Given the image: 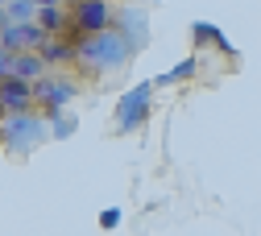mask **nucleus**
I'll use <instances>...</instances> for the list:
<instances>
[{
    "label": "nucleus",
    "instance_id": "obj_20",
    "mask_svg": "<svg viewBox=\"0 0 261 236\" xmlns=\"http://www.w3.org/2000/svg\"><path fill=\"white\" fill-rule=\"evenodd\" d=\"M0 5H5V0H0Z\"/></svg>",
    "mask_w": 261,
    "mask_h": 236
},
{
    "label": "nucleus",
    "instance_id": "obj_12",
    "mask_svg": "<svg viewBox=\"0 0 261 236\" xmlns=\"http://www.w3.org/2000/svg\"><path fill=\"white\" fill-rule=\"evenodd\" d=\"M13 75L25 79V83H38V79L46 75V66H42L38 54H17V58H13Z\"/></svg>",
    "mask_w": 261,
    "mask_h": 236
},
{
    "label": "nucleus",
    "instance_id": "obj_15",
    "mask_svg": "<svg viewBox=\"0 0 261 236\" xmlns=\"http://www.w3.org/2000/svg\"><path fill=\"white\" fill-rule=\"evenodd\" d=\"M100 228H104V232L120 228V207H104V212H100Z\"/></svg>",
    "mask_w": 261,
    "mask_h": 236
},
{
    "label": "nucleus",
    "instance_id": "obj_6",
    "mask_svg": "<svg viewBox=\"0 0 261 236\" xmlns=\"http://www.w3.org/2000/svg\"><path fill=\"white\" fill-rule=\"evenodd\" d=\"M0 108H5V116L34 112V83H25V79H17V75L0 79Z\"/></svg>",
    "mask_w": 261,
    "mask_h": 236
},
{
    "label": "nucleus",
    "instance_id": "obj_1",
    "mask_svg": "<svg viewBox=\"0 0 261 236\" xmlns=\"http://www.w3.org/2000/svg\"><path fill=\"white\" fill-rule=\"evenodd\" d=\"M128 58H133V50H128V42L116 29L91 33V38H75V66H83V75H91V79L116 75Z\"/></svg>",
    "mask_w": 261,
    "mask_h": 236
},
{
    "label": "nucleus",
    "instance_id": "obj_19",
    "mask_svg": "<svg viewBox=\"0 0 261 236\" xmlns=\"http://www.w3.org/2000/svg\"><path fill=\"white\" fill-rule=\"evenodd\" d=\"M0 120H5V108H0Z\"/></svg>",
    "mask_w": 261,
    "mask_h": 236
},
{
    "label": "nucleus",
    "instance_id": "obj_8",
    "mask_svg": "<svg viewBox=\"0 0 261 236\" xmlns=\"http://www.w3.org/2000/svg\"><path fill=\"white\" fill-rule=\"evenodd\" d=\"M42 58L46 71H58V66H71L75 62V38H46L42 50H34Z\"/></svg>",
    "mask_w": 261,
    "mask_h": 236
},
{
    "label": "nucleus",
    "instance_id": "obj_4",
    "mask_svg": "<svg viewBox=\"0 0 261 236\" xmlns=\"http://www.w3.org/2000/svg\"><path fill=\"white\" fill-rule=\"evenodd\" d=\"M75 95H79V83H75V79L58 75V71H46V75L34 83V108H42V112L50 116V112H62Z\"/></svg>",
    "mask_w": 261,
    "mask_h": 236
},
{
    "label": "nucleus",
    "instance_id": "obj_2",
    "mask_svg": "<svg viewBox=\"0 0 261 236\" xmlns=\"http://www.w3.org/2000/svg\"><path fill=\"white\" fill-rule=\"evenodd\" d=\"M46 137H50V133H46V120H42L38 112H17V116H5V120H0V145L13 149V153L38 149Z\"/></svg>",
    "mask_w": 261,
    "mask_h": 236
},
{
    "label": "nucleus",
    "instance_id": "obj_3",
    "mask_svg": "<svg viewBox=\"0 0 261 236\" xmlns=\"http://www.w3.org/2000/svg\"><path fill=\"white\" fill-rule=\"evenodd\" d=\"M67 17H71V38H91V33H104L116 25V5L112 0H75Z\"/></svg>",
    "mask_w": 261,
    "mask_h": 236
},
{
    "label": "nucleus",
    "instance_id": "obj_5",
    "mask_svg": "<svg viewBox=\"0 0 261 236\" xmlns=\"http://www.w3.org/2000/svg\"><path fill=\"white\" fill-rule=\"evenodd\" d=\"M149 108H153V83H137L120 95L116 104V133H133L149 120Z\"/></svg>",
    "mask_w": 261,
    "mask_h": 236
},
{
    "label": "nucleus",
    "instance_id": "obj_11",
    "mask_svg": "<svg viewBox=\"0 0 261 236\" xmlns=\"http://www.w3.org/2000/svg\"><path fill=\"white\" fill-rule=\"evenodd\" d=\"M191 38H195V46H220V50H232V46L224 42V33H220L212 21H195V25H191ZM232 54H237V50H232Z\"/></svg>",
    "mask_w": 261,
    "mask_h": 236
},
{
    "label": "nucleus",
    "instance_id": "obj_10",
    "mask_svg": "<svg viewBox=\"0 0 261 236\" xmlns=\"http://www.w3.org/2000/svg\"><path fill=\"white\" fill-rule=\"evenodd\" d=\"M75 128H79V120H75L67 108H62V112H50V116H46V133H50L54 141H67V137H75Z\"/></svg>",
    "mask_w": 261,
    "mask_h": 236
},
{
    "label": "nucleus",
    "instance_id": "obj_9",
    "mask_svg": "<svg viewBox=\"0 0 261 236\" xmlns=\"http://www.w3.org/2000/svg\"><path fill=\"white\" fill-rule=\"evenodd\" d=\"M34 21L42 25L46 38H71V17H67V5H46L34 13Z\"/></svg>",
    "mask_w": 261,
    "mask_h": 236
},
{
    "label": "nucleus",
    "instance_id": "obj_18",
    "mask_svg": "<svg viewBox=\"0 0 261 236\" xmlns=\"http://www.w3.org/2000/svg\"><path fill=\"white\" fill-rule=\"evenodd\" d=\"M62 5H67V9H71V5H75V0H62Z\"/></svg>",
    "mask_w": 261,
    "mask_h": 236
},
{
    "label": "nucleus",
    "instance_id": "obj_13",
    "mask_svg": "<svg viewBox=\"0 0 261 236\" xmlns=\"http://www.w3.org/2000/svg\"><path fill=\"white\" fill-rule=\"evenodd\" d=\"M195 66H199V58H182L174 71H162L158 79H153V87H174V83H182V79H191L195 75Z\"/></svg>",
    "mask_w": 261,
    "mask_h": 236
},
{
    "label": "nucleus",
    "instance_id": "obj_7",
    "mask_svg": "<svg viewBox=\"0 0 261 236\" xmlns=\"http://www.w3.org/2000/svg\"><path fill=\"white\" fill-rule=\"evenodd\" d=\"M112 29L128 42L133 54L149 42V29H145V13H141V9H116V25H112Z\"/></svg>",
    "mask_w": 261,
    "mask_h": 236
},
{
    "label": "nucleus",
    "instance_id": "obj_14",
    "mask_svg": "<svg viewBox=\"0 0 261 236\" xmlns=\"http://www.w3.org/2000/svg\"><path fill=\"white\" fill-rule=\"evenodd\" d=\"M34 13H38V5H34V0H5V17H9L13 25L34 21Z\"/></svg>",
    "mask_w": 261,
    "mask_h": 236
},
{
    "label": "nucleus",
    "instance_id": "obj_16",
    "mask_svg": "<svg viewBox=\"0 0 261 236\" xmlns=\"http://www.w3.org/2000/svg\"><path fill=\"white\" fill-rule=\"evenodd\" d=\"M13 58H17V54L0 50V79H9V75H13Z\"/></svg>",
    "mask_w": 261,
    "mask_h": 236
},
{
    "label": "nucleus",
    "instance_id": "obj_17",
    "mask_svg": "<svg viewBox=\"0 0 261 236\" xmlns=\"http://www.w3.org/2000/svg\"><path fill=\"white\" fill-rule=\"evenodd\" d=\"M9 25V17H5V5H0V29H5Z\"/></svg>",
    "mask_w": 261,
    "mask_h": 236
}]
</instances>
